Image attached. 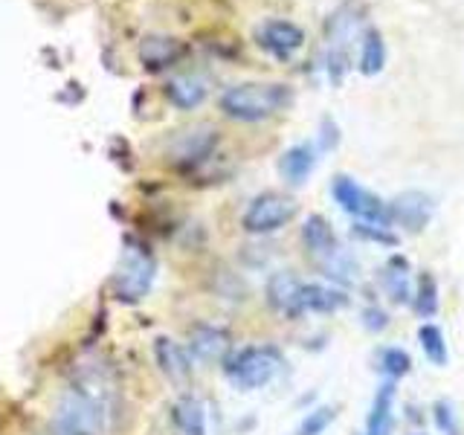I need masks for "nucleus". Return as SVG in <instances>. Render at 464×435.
<instances>
[{"mask_svg":"<svg viewBox=\"0 0 464 435\" xmlns=\"http://www.w3.org/2000/svg\"><path fill=\"white\" fill-rule=\"evenodd\" d=\"M215 140H218V130L215 128L198 125L192 130H186V137H180V145L174 149V154H178L180 160H186V163H195V160L209 157Z\"/></svg>","mask_w":464,"mask_h":435,"instance_id":"19","label":"nucleus"},{"mask_svg":"<svg viewBox=\"0 0 464 435\" xmlns=\"http://www.w3.org/2000/svg\"><path fill=\"white\" fill-rule=\"evenodd\" d=\"M171 420L183 435H207V412L198 398H180L174 403Z\"/></svg>","mask_w":464,"mask_h":435,"instance_id":"20","label":"nucleus"},{"mask_svg":"<svg viewBox=\"0 0 464 435\" xmlns=\"http://www.w3.org/2000/svg\"><path fill=\"white\" fill-rule=\"evenodd\" d=\"M188 352L203 362L224 360L229 354V334L215 325H195L188 331Z\"/></svg>","mask_w":464,"mask_h":435,"instance_id":"10","label":"nucleus"},{"mask_svg":"<svg viewBox=\"0 0 464 435\" xmlns=\"http://www.w3.org/2000/svg\"><path fill=\"white\" fill-rule=\"evenodd\" d=\"M302 241H304V246H308V253H311L314 261H319V258H325V256L340 250V241H337V236H334L331 224L325 221L323 215H311L308 221H304Z\"/></svg>","mask_w":464,"mask_h":435,"instance_id":"12","label":"nucleus"},{"mask_svg":"<svg viewBox=\"0 0 464 435\" xmlns=\"http://www.w3.org/2000/svg\"><path fill=\"white\" fill-rule=\"evenodd\" d=\"M360 238H366V241H377V244H395L398 238L392 236L389 227H381V224H366V221H354L352 227Z\"/></svg>","mask_w":464,"mask_h":435,"instance_id":"27","label":"nucleus"},{"mask_svg":"<svg viewBox=\"0 0 464 435\" xmlns=\"http://www.w3.org/2000/svg\"><path fill=\"white\" fill-rule=\"evenodd\" d=\"M294 102L290 84L282 82H241L221 93V111L229 120L238 122H265L270 116L282 113Z\"/></svg>","mask_w":464,"mask_h":435,"instance_id":"2","label":"nucleus"},{"mask_svg":"<svg viewBox=\"0 0 464 435\" xmlns=\"http://www.w3.org/2000/svg\"><path fill=\"white\" fill-rule=\"evenodd\" d=\"M316 267L323 270V276H328L331 282H340V285H352L357 282V261L348 256L343 246L337 253H331L325 258L316 261Z\"/></svg>","mask_w":464,"mask_h":435,"instance_id":"22","label":"nucleus"},{"mask_svg":"<svg viewBox=\"0 0 464 435\" xmlns=\"http://www.w3.org/2000/svg\"><path fill=\"white\" fill-rule=\"evenodd\" d=\"M302 290L304 285L296 279L294 273H273L270 279H267V302H270V308L276 314H282V316H290V319H296L304 314L302 308Z\"/></svg>","mask_w":464,"mask_h":435,"instance_id":"9","label":"nucleus"},{"mask_svg":"<svg viewBox=\"0 0 464 435\" xmlns=\"http://www.w3.org/2000/svg\"><path fill=\"white\" fill-rule=\"evenodd\" d=\"M296 218V200L279 195V192H265L250 200L244 218H241V227L253 236H270V232L282 229L285 224H290Z\"/></svg>","mask_w":464,"mask_h":435,"instance_id":"5","label":"nucleus"},{"mask_svg":"<svg viewBox=\"0 0 464 435\" xmlns=\"http://www.w3.org/2000/svg\"><path fill=\"white\" fill-rule=\"evenodd\" d=\"M348 304V296L337 287L328 285H304L302 290V308L304 311H316V314H334Z\"/></svg>","mask_w":464,"mask_h":435,"instance_id":"17","label":"nucleus"},{"mask_svg":"<svg viewBox=\"0 0 464 435\" xmlns=\"http://www.w3.org/2000/svg\"><path fill=\"white\" fill-rule=\"evenodd\" d=\"M151 282H154V258L145 250L130 246V250L122 256L120 267H116V273H113V294H116V299L140 302L145 294H149Z\"/></svg>","mask_w":464,"mask_h":435,"instance_id":"6","label":"nucleus"},{"mask_svg":"<svg viewBox=\"0 0 464 435\" xmlns=\"http://www.w3.org/2000/svg\"><path fill=\"white\" fill-rule=\"evenodd\" d=\"M418 340H420V348H424L430 362H435V366H447V343H444V334L439 325H430V323L420 325Z\"/></svg>","mask_w":464,"mask_h":435,"instance_id":"23","label":"nucleus"},{"mask_svg":"<svg viewBox=\"0 0 464 435\" xmlns=\"http://www.w3.org/2000/svg\"><path fill=\"white\" fill-rule=\"evenodd\" d=\"M166 99L174 108L192 111L200 105L203 99H207V82L198 79V76H178L166 84Z\"/></svg>","mask_w":464,"mask_h":435,"instance_id":"15","label":"nucleus"},{"mask_svg":"<svg viewBox=\"0 0 464 435\" xmlns=\"http://www.w3.org/2000/svg\"><path fill=\"white\" fill-rule=\"evenodd\" d=\"M392 401H395V383L386 381L372 401V412L366 418V435H392Z\"/></svg>","mask_w":464,"mask_h":435,"instance_id":"14","label":"nucleus"},{"mask_svg":"<svg viewBox=\"0 0 464 435\" xmlns=\"http://www.w3.org/2000/svg\"><path fill=\"white\" fill-rule=\"evenodd\" d=\"M111 395L99 374H84L76 381L55 410V435H102L108 427Z\"/></svg>","mask_w":464,"mask_h":435,"instance_id":"1","label":"nucleus"},{"mask_svg":"<svg viewBox=\"0 0 464 435\" xmlns=\"http://www.w3.org/2000/svg\"><path fill=\"white\" fill-rule=\"evenodd\" d=\"M435 212V203L430 195L424 192H401L398 198H392L389 200V218H392V224H398L403 232H420V229H427L430 224V218Z\"/></svg>","mask_w":464,"mask_h":435,"instance_id":"8","label":"nucleus"},{"mask_svg":"<svg viewBox=\"0 0 464 435\" xmlns=\"http://www.w3.org/2000/svg\"><path fill=\"white\" fill-rule=\"evenodd\" d=\"M415 311L420 316H432L439 311V285H435L432 273H424L418 279V290H415Z\"/></svg>","mask_w":464,"mask_h":435,"instance_id":"24","label":"nucleus"},{"mask_svg":"<svg viewBox=\"0 0 464 435\" xmlns=\"http://www.w3.org/2000/svg\"><path fill=\"white\" fill-rule=\"evenodd\" d=\"M435 424H439V430L444 435H461V427H459V420H456V412H453V406H450L447 401H439L435 403Z\"/></svg>","mask_w":464,"mask_h":435,"instance_id":"28","label":"nucleus"},{"mask_svg":"<svg viewBox=\"0 0 464 435\" xmlns=\"http://www.w3.org/2000/svg\"><path fill=\"white\" fill-rule=\"evenodd\" d=\"M383 64H386V41L374 26H369L366 33H362V41H360L357 70L362 72V76H377V72L383 70Z\"/></svg>","mask_w":464,"mask_h":435,"instance_id":"18","label":"nucleus"},{"mask_svg":"<svg viewBox=\"0 0 464 435\" xmlns=\"http://www.w3.org/2000/svg\"><path fill=\"white\" fill-rule=\"evenodd\" d=\"M224 372L232 386L246 389V392L261 389L282 372V354H279V348H273V345H246L227 357Z\"/></svg>","mask_w":464,"mask_h":435,"instance_id":"3","label":"nucleus"},{"mask_svg":"<svg viewBox=\"0 0 464 435\" xmlns=\"http://www.w3.org/2000/svg\"><path fill=\"white\" fill-rule=\"evenodd\" d=\"M334 415H337V412H334L331 406H316V410H311L299 420V427H296L294 435H323L328 430V424L334 420Z\"/></svg>","mask_w":464,"mask_h":435,"instance_id":"25","label":"nucleus"},{"mask_svg":"<svg viewBox=\"0 0 464 435\" xmlns=\"http://www.w3.org/2000/svg\"><path fill=\"white\" fill-rule=\"evenodd\" d=\"M256 44L276 62H290L304 47V29L294 21L270 18L256 29Z\"/></svg>","mask_w":464,"mask_h":435,"instance_id":"7","label":"nucleus"},{"mask_svg":"<svg viewBox=\"0 0 464 435\" xmlns=\"http://www.w3.org/2000/svg\"><path fill=\"white\" fill-rule=\"evenodd\" d=\"M154 357H157V366L163 369V374L169 377V381L183 383L188 377V357L174 340H169V337L154 340Z\"/></svg>","mask_w":464,"mask_h":435,"instance_id":"13","label":"nucleus"},{"mask_svg":"<svg viewBox=\"0 0 464 435\" xmlns=\"http://www.w3.org/2000/svg\"><path fill=\"white\" fill-rule=\"evenodd\" d=\"M383 287L395 302H412V282H410V265L401 256H392L383 270Z\"/></svg>","mask_w":464,"mask_h":435,"instance_id":"21","label":"nucleus"},{"mask_svg":"<svg viewBox=\"0 0 464 435\" xmlns=\"http://www.w3.org/2000/svg\"><path fill=\"white\" fill-rule=\"evenodd\" d=\"M362 323H366L369 331H383L389 325V319L381 308H366L362 311Z\"/></svg>","mask_w":464,"mask_h":435,"instance_id":"29","label":"nucleus"},{"mask_svg":"<svg viewBox=\"0 0 464 435\" xmlns=\"http://www.w3.org/2000/svg\"><path fill=\"white\" fill-rule=\"evenodd\" d=\"M183 55V47L174 38H145L140 44V58H142V64L149 67V70H163V67H171L178 58Z\"/></svg>","mask_w":464,"mask_h":435,"instance_id":"16","label":"nucleus"},{"mask_svg":"<svg viewBox=\"0 0 464 435\" xmlns=\"http://www.w3.org/2000/svg\"><path fill=\"white\" fill-rule=\"evenodd\" d=\"M412 369V360L406 352H401V348H386V352H381V372L389 374V381H398V377L410 374Z\"/></svg>","mask_w":464,"mask_h":435,"instance_id":"26","label":"nucleus"},{"mask_svg":"<svg viewBox=\"0 0 464 435\" xmlns=\"http://www.w3.org/2000/svg\"><path fill=\"white\" fill-rule=\"evenodd\" d=\"M331 195L340 203V209L345 215H352L354 221H366V224H381V227H392L389 218V203L381 200L374 192H369L366 186H360L354 178L348 174H337L331 183Z\"/></svg>","mask_w":464,"mask_h":435,"instance_id":"4","label":"nucleus"},{"mask_svg":"<svg viewBox=\"0 0 464 435\" xmlns=\"http://www.w3.org/2000/svg\"><path fill=\"white\" fill-rule=\"evenodd\" d=\"M314 169H316V145L314 142L290 145V149L279 160V174L290 186H302L304 180L311 178Z\"/></svg>","mask_w":464,"mask_h":435,"instance_id":"11","label":"nucleus"}]
</instances>
